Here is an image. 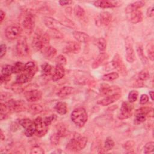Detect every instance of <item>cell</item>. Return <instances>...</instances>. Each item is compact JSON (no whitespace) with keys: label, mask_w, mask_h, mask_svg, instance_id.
<instances>
[{"label":"cell","mask_w":154,"mask_h":154,"mask_svg":"<svg viewBox=\"0 0 154 154\" xmlns=\"http://www.w3.org/2000/svg\"><path fill=\"white\" fill-rule=\"evenodd\" d=\"M8 106L11 112H19L23 111L26 109V104L23 100H13L10 99L5 103Z\"/></svg>","instance_id":"8992f818"},{"label":"cell","mask_w":154,"mask_h":154,"mask_svg":"<svg viewBox=\"0 0 154 154\" xmlns=\"http://www.w3.org/2000/svg\"><path fill=\"white\" fill-rule=\"evenodd\" d=\"M73 91V88L70 86H64L60 88L57 93V95L61 98H63L70 95Z\"/></svg>","instance_id":"484cf974"},{"label":"cell","mask_w":154,"mask_h":154,"mask_svg":"<svg viewBox=\"0 0 154 154\" xmlns=\"http://www.w3.org/2000/svg\"><path fill=\"white\" fill-rule=\"evenodd\" d=\"M16 49L17 54L20 57H26L29 55V48L25 37L22 36L19 38Z\"/></svg>","instance_id":"277c9868"},{"label":"cell","mask_w":154,"mask_h":154,"mask_svg":"<svg viewBox=\"0 0 154 154\" xmlns=\"http://www.w3.org/2000/svg\"><path fill=\"white\" fill-rule=\"evenodd\" d=\"M125 48L126 60L129 63H133L135 60V55L133 49L132 40L130 37H127L125 38Z\"/></svg>","instance_id":"9c48e42d"},{"label":"cell","mask_w":154,"mask_h":154,"mask_svg":"<svg viewBox=\"0 0 154 154\" xmlns=\"http://www.w3.org/2000/svg\"><path fill=\"white\" fill-rule=\"evenodd\" d=\"M114 141H113V140L110 138V137H108L104 143V148L106 150H111L114 146Z\"/></svg>","instance_id":"60d3db41"},{"label":"cell","mask_w":154,"mask_h":154,"mask_svg":"<svg viewBox=\"0 0 154 154\" xmlns=\"http://www.w3.org/2000/svg\"><path fill=\"white\" fill-rule=\"evenodd\" d=\"M111 20H112L111 14L108 11H103L99 14L96 20V23L97 24H100L104 26H108L110 23Z\"/></svg>","instance_id":"ac0fdd59"},{"label":"cell","mask_w":154,"mask_h":154,"mask_svg":"<svg viewBox=\"0 0 154 154\" xmlns=\"http://www.w3.org/2000/svg\"><path fill=\"white\" fill-rule=\"evenodd\" d=\"M42 34L43 32L40 30L37 29L34 35L32 41V46L36 51H41L43 49V43L42 40Z\"/></svg>","instance_id":"e0dca14e"},{"label":"cell","mask_w":154,"mask_h":154,"mask_svg":"<svg viewBox=\"0 0 154 154\" xmlns=\"http://www.w3.org/2000/svg\"><path fill=\"white\" fill-rule=\"evenodd\" d=\"M42 96V92L37 89L32 88L25 93V97L27 101L33 102L40 100Z\"/></svg>","instance_id":"4fadbf2b"},{"label":"cell","mask_w":154,"mask_h":154,"mask_svg":"<svg viewBox=\"0 0 154 154\" xmlns=\"http://www.w3.org/2000/svg\"><path fill=\"white\" fill-rule=\"evenodd\" d=\"M13 67V73H21L23 70H24V67L25 64L22 63V62L17 61L14 63Z\"/></svg>","instance_id":"8d00e7d4"},{"label":"cell","mask_w":154,"mask_h":154,"mask_svg":"<svg viewBox=\"0 0 154 154\" xmlns=\"http://www.w3.org/2000/svg\"><path fill=\"white\" fill-rule=\"evenodd\" d=\"M65 75V69L64 66L56 64L54 73L52 76V79L54 81H58L62 79Z\"/></svg>","instance_id":"44dd1931"},{"label":"cell","mask_w":154,"mask_h":154,"mask_svg":"<svg viewBox=\"0 0 154 154\" xmlns=\"http://www.w3.org/2000/svg\"><path fill=\"white\" fill-rule=\"evenodd\" d=\"M57 128V132L61 136V137L66 135V132H67V129L63 124H62V123L59 124Z\"/></svg>","instance_id":"7dc6e473"},{"label":"cell","mask_w":154,"mask_h":154,"mask_svg":"<svg viewBox=\"0 0 154 154\" xmlns=\"http://www.w3.org/2000/svg\"><path fill=\"white\" fill-rule=\"evenodd\" d=\"M100 92L104 96H109L121 93V89L117 86H109L108 84H103L101 85Z\"/></svg>","instance_id":"9a60e30c"},{"label":"cell","mask_w":154,"mask_h":154,"mask_svg":"<svg viewBox=\"0 0 154 154\" xmlns=\"http://www.w3.org/2000/svg\"><path fill=\"white\" fill-rule=\"evenodd\" d=\"M10 79H11L10 76H5V75H1L0 76V80H1V84H3V83L9 81L10 80Z\"/></svg>","instance_id":"680465c9"},{"label":"cell","mask_w":154,"mask_h":154,"mask_svg":"<svg viewBox=\"0 0 154 154\" xmlns=\"http://www.w3.org/2000/svg\"><path fill=\"white\" fill-rule=\"evenodd\" d=\"M138 96V93L136 90H131L128 94V100L130 103L135 102Z\"/></svg>","instance_id":"b9f144b4"},{"label":"cell","mask_w":154,"mask_h":154,"mask_svg":"<svg viewBox=\"0 0 154 154\" xmlns=\"http://www.w3.org/2000/svg\"><path fill=\"white\" fill-rule=\"evenodd\" d=\"M43 22L46 26H47L49 29H57L61 27L62 24L58 20L46 16L43 18Z\"/></svg>","instance_id":"d6986e66"},{"label":"cell","mask_w":154,"mask_h":154,"mask_svg":"<svg viewBox=\"0 0 154 154\" xmlns=\"http://www.w3.org/2000/svg\"><path fill=\"white\" fill-rule=\"evenodd\" d=\"M149 95L150 96V98L152 100H153V91H149Z\"/></svg>","instance_id":"003e7915"},{"label":"cell","mask_w":154,"mask_h":154,"mask_svg":"<svg viewBox=\"0 0 154 154\" xmlns=\"http://www.w3.org/2000/svg\"><path fill=\"white\" fill-rule=\"evenodd\" d=\"M50 36L47 32H43L42 36V40L43 43V49L49 46V42H50Z\"/></svg>","instance_id":"7bdbcfd3"},{"label":"cell","mask_w":154,"mask_h":154,"mask_svg":"<svg viewBox=\"0 0 154 154\" xmlns=\"http://www.w3.org/2000/svg\"><path fill=\"white\" fill-rule=\"evenodd\" d=\"M134 87H141L143 86V82L142 81L140 80V79H137L134 84Z\"/></svg>","instance_id":"6125c7cd"},{"label":"cell","mask_w":154,"mask_h":154,"mask_svg":"<svg viewBox=\"0 0 154 154\" xmlns=\"http://www.w3.org/2000/svg\"><path fill=\"white\" fill-rule=\"evenodd\" d=\"M132 110L133 106L129 102H123L122 103L120 112L118 114V118L119 119L123 120L130 117L132 114Z\"/></svg>","instance_id":"30bf717a"},{"label":"cell","mask_w":154,"mask_h":154,"mask_svg":"<svg viewBox=\"0 0 154 154\" xmlns=\"http://www.w3.org/2000/svg\"><path fill=\"white\" fill-rule=\"evenodd\" d=\"M134 145H135V143L133 141H128L125 144L124 147L126 150H130L133 148Z\"/></svg>","instance_id":"9f6ffc18"},{"label":"cell","mask_w":154,"mask_h":154,"mask_svg":"<svg viewBox=\"0 0 154 154\" xmlns=\"http://www.w3.org/2000/svg\"><path fill=\"white\" fill-rule=\"evenodd\" d=\"M81 50V45L78 42L71 41L67 43L63 48V52L66 54H78Z\"/></svg>","instance_id":"5bb4252c"},{"label":"cell","mask_w":154,"mask_h":154,"mask_svg":"<svg viewBox=\"0 0 154 154\" xmlns=\"http://www.w3.org/2000/svg\"><path fill=\"white\" fill-rule=\"evenodd\" d=\"M35 128V134L37 136L42 137L46 135L48 131V127L45 123L43 119L41 117H36L34 120Z\"/></svg>","instance_id":"52a82bcc"},{"label":"cell","mask_w":154,"mask_h":154,"mask_svg":"<svg viewBox=\"0 0 154 154\" xmlns=\"http://www.w3.org/2000/svg\"><path fill=\"white\" fill-rule=\"evenodd\" d=\"M153 148H154V143L153 141L149 142L146 143L144 147V153H151L153 151Z\"/></svg>","instance_id":"c3c4849f"},{"label":"cell","mask_w":154,"mask_h":154,"mask_svg":"<svg viewBox=\"0 0 154 154\" xmlns=\"http://www.w3.org/2000/svg\"><path fill=\"white\" fill-rule=\"evenodd\" d=\"M31 153L36 154H43L45 153L44 150L38 145H34L31 149Z\"/></svg>","instance_id":"681fc988"},{"label":"cell","mask_w":154,"mask_h":154,"mask_svg":"<svg viewBox=\"0 0 154 154\" xmlns=\"http://www.w3.org/2000/svg\"><path fill=\"white\" fill-rule=\"evenodd\" d=\"M28 110H29V112L32 114H37L43 111V108L40 104L34 103L29 106Z\"/></svg>","instance_id":"4dcf8cb0"},{"label":"cell","mask_w":154,"mask_h":154,"mask_svg":"<svg viewBox=\"0 0 154 154\" xmlns=\"http://www.w3.org/2000/svg\"><path fill=\"white\" fill-rule=\"evenodd\" d=\"M153 109L152 108L149 107H143L136 110L134 122L136 124H140L144 122L147 117L153 116Z\"/></svg>","instance_id":"3957f363"},{"label":"cell","mask_w":154,"mask_h":154,"mask_svg":"<svg viewBox=\"0 0 154 154\" xmlns=\"http://www.w3.org/2000/svg\"><path fill=\"white\" fill-rule=\"evenodd\" d=\"M11 94L10 93H1V101L2 100H7L8 99H9L11 97Z\"/></svg>","instance_id":"91938a15"},{"label":"cell","mask_w":154,"mask_h":154,"mask_svg":"<svg viewBox=\"0 0 154 154\" xmlns=\"http://www.w3.org/2000/svg\"><path fill=\"white\" fill-rule=\"evenodd\" d=\"M87 139L85 137L76 136L71 139L66 145V149L70 151L78 152L82 150L86 146Z\"/></svg>","instance_id":"7a4b0ae2"},{"label":"cell","mask_w":154,"mask_h":154,"mask_svg":"<svg viewBox=\"0 0 154 154\" xmlns=\"http://www.w3.org/2000/svg\"><path fill=\"white\" fill-rule=\"evenodd\" d=\"M119 78V74L117 72H111L104 75L102 76V79L105 81H111Z\"/></svg>","instance_id":"74e56055"},{"label":"cell","mask_w":154,"mask_h":154,"mask_svg":"<svg viewBox=\"0 0 154 154\" xmlns=\"http://www.w3.org/2000/svg\"><path fill=\"white\" fill-rule=\"evenodd\" d=\"M22 84H19V83H17V82H14L11 85V88L12 90L15 92V93H21L22 91H23V88L21 85Z\"/></svg>","instance_id":"f907efd6"},{"label":"cell","mask_w":154,"mask_h":154,"mask_svg":"<svg viewBox=\"0 0 154 154\" xmlns=\"http://www.w3.org/2000/svg\"><path fill=\"white\" fill-rule=\"evenodd\" d=\"M1 52H0V57L2 58L7 52V46L5 44H1L0 46Z\"/></svg>","instance_id":"6f0895ef"},{"label":"cell","mask_w":154,"mask_h":154,"mask_svg":"<svg viewBox=\"0 0 154 154\" xmlns=\"http://www.w3.org/2000/svg\"><path fill=\"white\" fill-rule=\"evenodd\" d=\"M29 79L27 77L26 75H25L23 73H21L17 76L15 82L19 84H23L29 82Z\"/></svg>","instance_id":"ab89813d"},{"label":"cell","mask_w":154,"mask_h":154,"mask_svg":"<svg viewBox=\"0 0 154 154\" xmlns=\"http://www.w3.org/2000/svg\"><path fill=\"white\" fill-rule=\"evenodd\" d=\"M4 139H5V137H4V133H3L2 131L1 130V140L2 141H3Z\"/></svg>","instance_id":"03108f58"},{"label":"cell","mask_w":154,"mask_h":154,"mask_svg":"<svg viewBox=\"0 0 154 154\" xmlns=\"http://www.w3.org/2000/svg\"><path fill=\"white\" fill-rule=\"evenodd\" d=\"M59 4L61 5H69L71 3H72V1H65V0H61V1H59Z\"/></svg>","instance_id":"be15d7a7"},{"label":"cell","mask_w":154,"mask_h":154,"mask_svg":"<svg viewBox=\"0 0 154 154\" xmlns=\"http://www.w3.org/2000/svg\"><path fill=\"white\" fill-rule=\"evenodd\" d=\"M5 12L2 10H1V20H0V23H2L3 20L5 18Z\"/></svg>","instance_id":"e7e4bbea"},{"label":"cell","mask_w":154,"mask_h":154,"mask_svg":"<svg viewBox=\"0 0 154 154\" xmlns=\"http://www.w3.org/2000/svg\"><path fill=\"white\" fill-rule=\"evenodd\" d=\"M109 57V55L107 53L105 52H101L99 55L96 57V58L94 60L92 64V67L93 69H96L99 66H100L103 61L107 60Z\"/></svg>","instance_id":"d4e9b609"},{"label":"cell","mask_w":154,"mask_h":154,"mask_svg":"<svg viewBox=\"0 0 154 154\" xmlns=\"http://www.w3.org/2000/svg\"><path fill=\"white\" fill-rule=\"evenodd\" d=\"M145 5V2L143 1H138L129 4L125 8V12L126 13H131Z\"/></svg>","instance_id":"cb8c5ba5"},{"label":"cell","mask_w":154,"mask_h":154,"mask_svg":"<svg viewBox=\"0 0 154 154\" xmlns=\"http://www.w3.org/2000/svg\"><path fill=\"white\" fill-rule=\"evenodd\" d=\"M149 101V96L146 94H143L140 97V103L141 105H144L146 103H147Z\"/></svg>","instance_id":"11a10c76"},{"label":"cell","mask_w":154,"mask_h":154,"mask_svg":"<svg viewBox=\"0 0 154 154\" xmlns=\"http://www.w3.org/2000/svg\"><path fill=\"white\" fill-rule=\"evenodd\" d=\"M55 109L60 115L66 114L67 112V104L64 102H58L55 106Z\"/></svg>","instance_id":"f1b7e54d"},{"label":"cell","mask_w":154,"mask_h":154,"mask_svg":"<svg viewBox=\"0 0 154 154\" xmlns=\"http://www.w3.org/2000/svg\"><path fill=\"white\" fill-rule=\"evenodd\" d=\"M0 119L1 120H3L4 119H6L9 114L11 112L8 106L7 105L6 103H1L0 105Z\"/></svg>","instance_id":"f546056e"},{"label":"cell","mask_w":154,"mask_h":154,"mask_svg":"<svg viewBox=\"0 0 154 154\" xmlns=\"http://www.w3.org/2000/svg\"><path fill=\"white\" fill-rule=\"evenodd\" d=\"M19 125L25 129V134L28 137H32L35 132V128L34 121L28 118L22 119L19 121Z\"/></svg>","instance_id":"5b68a950"},{"label":"cell","mask_w":154,"mask_h":154,"mask_svg":"<svg viewBox=\"0 0 154 154\" xmlns=\"http://www.w3.org/2000/svg\"><path fill=\"white\" fill-rule=\"evenodd\" d=\"M153 43L149 45V48L147 49V54L148 57L151 61H153L154 60V50H153Z\"/></svg>","instance_id":"f5cc1de1"},{"label":"cell","mask_w":154,"mask_h":154,"mask_svg":"<svg viewBox=\"0 0 154 154\" xmlns=\"http://www.w3.org/2000/svg\"><path fill=\"white\" fill-rule=\"evenodd\" d=\"M150 78V74L148 70H141L138 74V79L143 81H146Z\"/></svg>","instance_id":"f6af8a7d"},{"label":"cell","mask_w":154,"mask_h":154,"mask_svg":"<svg viewBox=\"0 0 154 154\" xmlns=\"http://www.w3.org/2000/svg\"><path fill=\"white\" fill-rule=\"evenodd\" d=\"M73 35L78 43H87L90 40L89 35L84 32L75 31L73 32Z\"/></svg>","instance_id":"603a6c76"},{"label":"cell","mask_w":154,"mask_h":154,"mask_svg":"<svg viewBox=\"0 0 154 154\" xmlns=\"http://www.w3.org/2000/svg\"><path fill=\"white\" fill-rule=\"evenodd\" d=\"M96 45L99 49V50L103 52L106 48V41L104 38H99L96 41Z\"/></svg>","instance_id":"d590c367"},{"label":"cell","mask_w":154,"mask_h":154,"mask_svg":"<svg viewBox=\"0 0 154 154\" xmlns=\"http://www.w3.org/2000/svg\"><path fill=\"white\" fill-rule=\"evenodd\" d=\"M52 70V66L48 63H45L41 66L42 74L44 76H49Z\"/></svg>","instance_id":"d6a6232c"},{"label":"cell","mask_w":154,"mask_h":154,"mask_svg":"<svg viewBox=\"0 0 154 154\" xmlns=\"http://www.w3.org/2000/svg\"><path fill=\"white\" fill-rule=\"evenodd\" d=\"M61 23L63 25H65L66 26L70 27V28H73L75 26V23L72 21H71L70 19H67L66 17L64 18V19H63V21L61 22Z\"/></svg>","instance_id":"db71d44e"},{"label":"cell","mask_w":154,"mask_h":154,"mask_svg":"<svg viewBox=\"0 0 154 154\" xmlns=\"http://www.w3.org/2000/svg\"><path fill=\"white\" fill-rule=\"evenodd\" d=\"M60 138L61 136L57 132H55L51 135L50 137V142L52 145L56 146L58 144L60 140Z\"/></svg>","instance_id":"ee69618b"},{"label":"cell","mask_w":154,"mask_h":154,"mask_svg":"<svg viewBox=\"0 0 154 154\" xmlns=\"http://www.w3.org/2000/svg\"><path fill=\"white\" fill-rule=\"evenodd\" d=\"M21 33V29L19 27L14 25H10L6 28L5 30V34L6 37L9 40H15L19 38Z\"/></svg>","instance_id":"8fae6325"},{"label":"cell","mask_w":154,"mask_h":154,"mask_svg":"<svg viewBox=\"0 0 154 154\" xmlns=\"http://www.w3.org/2000/svg\"><path fill=\"white\" fill-rule=\"evenodd\" d=\"M153 7L152 6V7H150L148 8L147 10V16L149 17H152L153 16Z\"/></svg>","instance_id":"94428289"},{"label":"cell","mask_w":154,"mask_h":154,"mask_svg":"<svg viewBox=\"0 0 154 154\" xmlns=\"http://www.w3.org/2000/svg\"><path fill=\"white\" fill-rule=\"evenodd\" d=\"M47 33L49 34L50 37L54 39H62L64 37L63 33L57 29H49Z\"/></svg>","instance_id":"1f68e13d"},{"label":"cell","mask_w":154,"mask_h":154,"mask_svg":"<svg viewBox=\"0 0 154 154\" xmlns=\"http://www.w3.org/2000/svg\"><path fill=\"white\" fill-rule=\"evenodd\" d=\"M42 50L44 55L48 59L54 58L57 54V49L51 46H48L43 48Z\"/></svg>","instance_id":"83f0119b"},{"label":"cell","mask_w":154,"mask_h":154,"mask_svg":"<svg viewBox=\"0 0 154 154\" xmlns=\"http://www.w3.org/2000/svg\"><path fill=\"white\" fill-rule=\"evenodd\" d=\"M74 14L78 18L81 19L85 16V11L80 5H76L74 8Z\"/></svg>","instance_id":"f35d334b"},{"label":"cell","mask_w":154,"mask_h":154,"mask_svg":"<svg viewBox=\"0 0 154 154\" xmlns=\"http://www.w3.org/2000/svg\"><path fill=\"white\" fill-rule=\"evenodd\" d=\"M117 2H114L112 1L108 0H99L94 2V5L96 7H100L102 8H112L117 7L118 5L117 4Z\"/></svg>","instance_id":"7402d4cb"},{"label":"cell","mask_w":154,"mask_h":154,"mask_svg":"<svg viewBox=\"0 0 154 154\" xmlns=\"http://www.w3.org/2000/svg\"><path fill=\"white\" fill-rule=\"evenodd\" d=\"M137 52L138 54V57H140V60L142 61V62L143 63H146L147 61V60L146 58V57H145L144 54V52H143V46L140 43H138L137 45Z\"/></svg>","instance_id":"836d02e7"},{"label":"cell","mask_w":154,"mask_h":154,"mask_svg":"<svg viewBox=\"0 0 154 154\" xmlns=\"http://www.w3.org/2000/svg\"><path fill=\"white\" fill-rule=\"evenodd\" d=\"M38 70V68L35 64L32 61H28L25 64L24 70L22 73H23L31 81Z\"/></svg>","instance_id":"2e32d148"},{"label":"cell","mask_w":154,"mask_h":154,"mask_svg":"<svg viewBox=\"0 0 154 154\" xmlns=\"http://www.w3.org/2000/svg\"><path fill=\"white\" fill-rule=\"evenodd\" d=\"M88 119L87 113L85 109L82 107L75 109L71 114L72 121L78 127H82L85 125Z\"/></svg>","instance_id":"6da1fadb"},{"label":"cell","mask_w":154,"mask_h":154,"mask_svg":"<svg viewBox=\"0 0 154 154\" xmlns=\"http://www.w3.org/2000/svg\"><path fill=\"white\" fill-rule=\"evenodd\" d=\"M111 65L112 67L117 69V71L122 76H126L127 75V69L121 57L118 54H116L112 60Z\"/></svg>","instance_id":"ba28073f"},{"label":"cell","mask_w":154,"mask_h":154,"mask_svg":"<svg viewBox=\"0 0 154 154\" xmlns=\"http://www.w3.org/2000/svg\"><path fill=\"white\" fill-rule=\"evenodd\" d=\"M121 97V94H115L112 95L106 96L105 98L98 102V103L100 104L102 106H108L115 102Z\"/></svg>","instance_id":"ffe728a7"},{"label":"cell","mask_w":154,"mask_h":154,"mask_svg":"<svg viewBox=\"0 0 154 154\" xmlns=\"http://www.w3.org/2000/svg\"><path fill=\"white\" fill-rule=\"evenodd\" d=\"M55 63L56 64L64 66L67 64V59L63 55H59L55 58Z\"/></svg>","instance_id":"bcb514c9"},{"label":"cell","mask_w":154,"mask_h":154,"mask_svg":"<svg viewBox=\"0 0 154 154\" xmlns=\"http://www.w3.org/2000/svg\"><path fill=\"white\" fill-rule=\"evenodd\" d=\"M56 119H57V116L55 114H52L49 116L45 117L43 119V120H44L45 124L48 126H49L52 123V122H54L55 120H56Z\"/></svg>","instance_id":"816d5d0a"},{"label":"cell","mask_w":154,"mask_h":154,"mask_svg":"<svg viewBox=\"0 0 154 154\" xmlns=\"http://www.w3.org/2000/svg\"><path fill=\"white\" fill-rule=\"evenodd\" d=\"M22 24L23 28L26 31L31 32L35 25V19L34 16L30 13L26 14L23 19Z\"/></svg>","instance_id":"7c38bea8"},{"label":"cell","mask_w":154,"mask_h":154,"mask_svg":"<svg viewBox=\"0 0 154 154\" xmlns=\"http://www.w3.org/2000/svg\"><path fill=\"white\" fill-rule=\"evenodd\" d=\"M143 19V14L140 10H136L131 13V21L132 23L136 24L141 22Z\"/></svg>","instance_id":"4316f807"},{"label":"cell","mask_w":154,"mask_h":154,"mask_svg":"<svg viewBox=\"0 0 154 154\" xmlns=\"http://www.w3.org/2000/svg\"><path fill=\"white\" fill-rule=\"evenodd\" d=\"M13 73V67L11 65H4L1 69V75L5 76H11Z\"/></svg>","instance_id":"e575fe53"}]
</instances>
